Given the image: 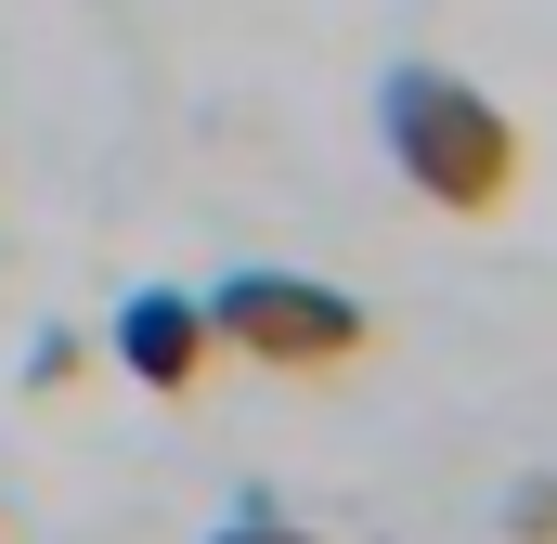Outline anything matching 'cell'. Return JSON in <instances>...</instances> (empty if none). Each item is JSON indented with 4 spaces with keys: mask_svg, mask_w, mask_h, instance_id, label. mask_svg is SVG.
<instances>
[{
    "mask_svg": "<svg viewBox=\"0 0 557 544\" xmlns=\"http://www.w3.org/2000/svg\"><path fill=\"white\" fill-rule=\"evenodd\" d=\"M208 337L260 376H350L376 350V311L324 272H221L208 285Z\"/></svg>",
    "mask_w": 557,
    "mask_h": 544,
    "instance_id": "2",
    "label": "cell"
},
{
    "mask_svg": "<svg viewBox=\"0 0 557 544\" xmlns=\"http://www.w3.org/2000/svg\"><path fill=\"white\" fill-rule=\"evenodd\" d=\"M506 544H557V480H519L506 493Z\"/></svg>",
    "mask_w": 557,
    "mask_h": 544,
    "instance_id": "6",
    "label": "cell"
},
{
    "mask_svg": "<svg viewBox=\"0 0 557 544\" xmlns=\"http://www.w3.org/2000/svg\"><path fill=\"white\" fill-rule=\"evenodd\" d=\"M78 376H91V337H78V324H39V337H26V403H65Z\"/></svg>",
    "mask_w": 557,
    "mask_h": 544,
    "instance_id": "4",
    "label": "cell"
},
{
    "mask_svg": "<svg viewBox=\"0 0 557 544\" xmlns=\"http://www.w3.org/2000/svg\"><path fill=\"white\" fill-rule=\"evenodd\" d=\"M376 143H389V169L416 182L441 221H506V208H519V169H532L519 118H506L480 78L428 65V52L376 78Z\"/></svg>",
    "mask_w": 557,
    "mask_h": 544,
    "instance_id": "1",
    "label": "cell"
},
{
    "mask_svg": "<svg viewBox=\"0 0 557 544\" xmlns=\"http://www.w3.org/2000/svg\"><path fill=\"white\" fill-rule=\"evenodd\" d=\"M208 544H324V532H298V519H285L273 493H247V506H234V519H221Z\"/></svg>",
    "mask_w": 557,
    "mask_h": 544,
    "instance_id": "5",
    "label": "cell"
},
{
    "mask_svg": "<svg viewBox=\"0 0 557 544\" xmlns=\"http://www.w3.org/2000/svg\"><path fill=\"white\" fill-rule=\"evenodd\" d=\"M104 350H117V376H143L156 403H195V390H208V363H221L208 298H182V285H143V298H117Z\"/></svg>",
    "mask_w": 557,
    "mask_h": 544,
    "instance_id": "3",
    "label": "cell"
}]
</instances>
